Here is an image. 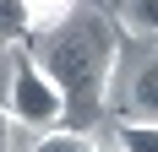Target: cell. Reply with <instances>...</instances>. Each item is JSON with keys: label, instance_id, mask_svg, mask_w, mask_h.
Segmentation results:
<instances>
[{"label": "cell", "instance_id": "cell-1", "mask_svg": "<svg viewBox=\"0 0 158 152\" xmlns=\"http://www.w3.org/2000/svg\"><path fill=\"white\" fill-rule=\"evenodd\" d=\"M33 54L49 71V82L65 98V125L93 130L109 109L114 65H120V38H114L104 11H71L65 22L33 33Z\"/></svg>", "mask_w": 158, "mask_h": 152}, {"label": "cell", "instance_id": "cell-7", "mask_svg": "<svg viewBox=\"0 0 158 152\" xmlns=\"http://www.w3.org/2000/svg\"><path fill=\"white\" fill-rule=\"evenodd\" d=\"M22 6H27V27L33 33L55 27V22H65V16L77 11V0H22Z\"/></svg>", "mask_w": 158, "mask_h": 152}, {"label": "cell", "instance_id": "cell-11", "mask_svg": "<svg viewBox=\"0 0 158 152\" xmlns=\"http://www.w3.org/2000/svg\"><path fill=\"white\" fill-rule=\"evenodd\" d=\"M109 152H114V147H109Z\"/></svg>", "mask_w": 158, "mask_h": 152}, {"label": "cell", "instance_id": "cell-8", "mask_svg": "<svg viewBox=\"0 0 158 152\" xmlns=\"http://www.w3.org/2000/svg\"><path fill=\"white\" fill-rule=\"evenodd\" d=\"M126 22L147 38H158V0H126Z\"/></svg>", "mask_w": 158, "mask_h": 152}, {"label": "cell", "instance_id": "cell-3", "mask_svg": "<svg viewBox=\"0 0 158 152\" xmlns=\"http://www.w3.org/2000/svg\"><path fill=\"white\" fill-rule=\"evenodd\" d=\"M126 114L131 120H158V49L147 54L136 71H131V82H126Z\"/></svg>", "mask_w": 158, "mask_h": 152}, {"label": "cell", "instance_id": "cell-4", "mask_svg": "<svg viewBox=\"0 0 158 152\" xmlns=\"http://www.w3.org/2000/svg\"><path fill=\"white\" fill-rule=\"evenodd\" d=\"M114 152H158V120H120Z\"/></svg>", "mask_w": 158, "mask_h": 152}, {"label": "cell", "instance_id": "cell-6", "mask_svg": "<svg viewBox=\"0 0 158 152\" xmlns=\"http://www.w3.org/2000/svg\"><path fill=\"white\" fill-rule=\"evenodd\" d=\"M22 38H33V27H27V6H22V0H0V49L22 44Z\"/></svg>", "mask_w": 158, "mask_h": 152}, {"label": "cell", "instance_id": "cell-5", "mask_svg": "<svg viewBox=\"0 0 158 152\" xmlns=\"http://www.w3.org/2000/svg\"><path fill=\"white\" fill-rule=\"evenodd\" d=\"M33 152H98L87 141V130H71V125H55V130H38Z\"/></svg>", "mask_w": 158, "mask_h": 152}, {"label": "cell", "instance_id": "cell-9", "mask_svg": "<svg viewBox=\"0 0 158 152\" xmlns=\"http://www.w3.org/2000/svg\"><path fill=\"white\" fill-rule=\"evenodd\" d=\"M6 92H11V54H0V109H6Z\"/></svg>", "mask_w": 158, "mask_h": 152}, {"label": "cell", "instance_id": "cell-10", "mask_svg": "<svg viewBox=\"0 0 158 152\" xmlns=\"http://www.w3.org/2000/svg\"><path fill=\"white\" fill-rule=\"evenodd\" d=\"M0 152H11V114L0 109Z\"/></svg>", "mask_w": 158, "mask_h": 152}, {"label": "cell", "instance_id": "cell-2", "mask_svg": "<svg viewBox=\"0 0 158 152\" xmlns=\"http://www.w3.org/2000/svg\"><path fill=\"white\" fill-rule=\"evenodd\" d=\"M6 114L27 130H55L65 120V98L49 82L33 49H11V92H6Z\"/></svg>", "mask_w": 158, "mask_h": 152}]
</instances>
